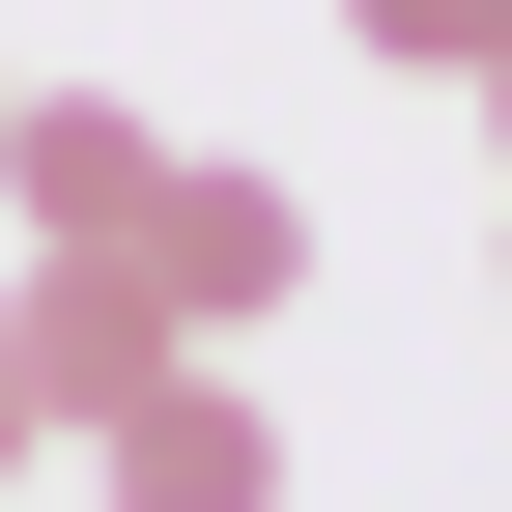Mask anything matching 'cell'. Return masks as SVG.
<instances>
[{
  "label": "cell",
  "instance_id": "8992f818",
  "mask_svg": "<svg viewBox=\"0 0 512 512\" xmlns=\"http://www.w3.org/2000/svg\"><path fill=\"white\" fill-rule=\"evenodd\" d=\"M0 484H29V370H0Z\"/></svg>",
  "mask_w": 512,
  "mask_h": 512
},
{
  "label": "cell",
  "instance_id": "52a82bcc",
  "mask_svg": "<svg viewBox=\"0 0 512 512\" xmlns=\"http://www.w3.org/2000/svg\"><path fill=\"white\" fill-rule=\"evenodd\" d=\"M484 171H512V57H484Z\"/></svg>",
  "mask_w": 512,
  "mask_h": 512
},
{
  "label": "cell",
  "instance_id": "6da1fadb",
  "mask_svg": "<svg viewBox=\"0 0 512 512\" xmlns=\"http://www.w3.org/2000/svg\"><path fill=\"white\" fill-rule=\"evenodd\" d=\"M114 256H143V313H171V342H256V313L313 285V200H285V171H228V143H171V200L114 228Z\"/></svg>",
  "mask_w": 512,
  "mask_h": 512
},
{
  "label": "cell",
  "instance_id": "3957f363",
  "mask_svg": "<svg viewBox=\"0 0 512 512\" xmlns=\"http://www.w3.org/2000/svg\"><path fill=\"white\" fill-rule=\"evenodd\" d=\"M0 200H29V256H114L171 200V114H114V86H0Z\"/></svg>",
  "mask_w": 512,
  "mask_h": 512
},
{
  "label": "cell",
  "instance_id": "277c9868",
  "mask_svg": "<svg viewBox=\"0 0 512 512\" xmlns=\"http://www.w3.org/2000/svg\"><path fill=\"white\" fill-rule=\"evenodd\" d=\"M114 512H285V399H228V370H143V399L86 427Z\"/></svg>",
  "mask_w": 512,
  "mask_h": 512
},
{
  "label": "cell",
  "instance_id": "5b68a950",
  "mask_svg": "<svg viewBox=\"0 0 512 512\" xmlns=\"http://www.w3.org/2000/svg\"><path fill=\"white\" fill-rule=\"evenodd\" d=\"M342 29H370V57H427V86H484V57H512V0H342Z\"/></svg>",
  "mask_w": 512,
  "mask_h": 512
},
{
  "label": "cell",
  "instance_id": "7a4b0ae2",
  "mask_svg": "<svg viewBox=\"0 0 512 512\" xmlns=\"http://www.w3.org/2000/svg\"><path fill=\"white\" fill-rule=\"evenodd\" d=\"M0 370H29V427H114L143 370H200V342L143 313V256H29V285H0Z\"/></svg>",
  "mask_w": 512,
  "mask_h": 512
}]
</instances>
